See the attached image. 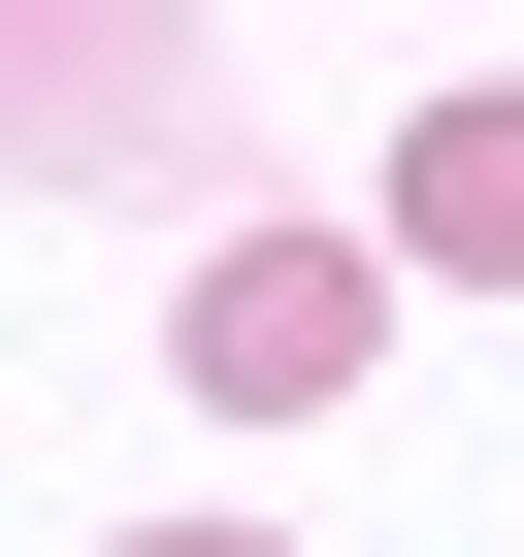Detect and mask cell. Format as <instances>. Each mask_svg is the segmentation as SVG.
I'll use <instances>...</instances> for the list:
<instances>
[{
	"mask_svg": "<svg viewBox=\"0 0 524 557\" xmlns=\"http://www.w3.org/2000/svg\"><path fill=\"white\" fill-rule=\"evenodd\" d=\"M197 132V0H0V164H132Z\"/></svg>",
	"mask_w": 524,
	"mask_h": 557,
	"instance_id": "obj_1",
	"label": "cell"
},
{
	"mask_svg": "<svg viewBox=\"0 0 524 557\" xmlns=\"http://www.w3.org/2000/svg\"><path fill=\"white\" fill-rule=\"evenodd\" d=\"M394 262H459V296L524 262V99H426L394 132Z\"/></svg>",
	"mask_w": 524,
	"mask_h": 557,
	"instance_id": "obj_3",
	"label": "cell"
},
{
	"mask_svg": "<svg viewBox=\"0 0 524 557\" xmlns=\"http://www.w3.org/2000/svg\"><path fill=\"white\" fill-rule=\"evenodd\" d=\"M361 329H394V262H328V230H229V262H197V394H229V426L361 394Z\"/></svg>",
	"mask_w": 524,
	"mask_h": 557,
	"instance_id": "obj_2",
	"label": "cell"
},
{
	"mask_svg": "<svg viewBox=\"0 0 524 557\" xmlns=\"http://www.w3.org/2000/svg\"><path fill=\"white\" fill-rule=\"evenodd\" d=\"M132 557H262V524H132Z\"/></svg>",
	"mask_w": 524,
	"mask_h": 557,
	"instance_id": "obj_4",
	"label": "cell"
}]
</instances>
